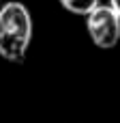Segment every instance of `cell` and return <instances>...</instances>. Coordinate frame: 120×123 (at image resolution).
Listing matches in <instances>:
<instances>
[{
	"label": "cell",
	"instance_id": "cell-3",
	"mask_svg": "<svg viewBox=\"0 0 120 123\" xmlns=\"http://www.w3.org/2000/svg\"><path fill=\"white\" fill-rule=\"evenodd\" d=\"M60 4L69 11V13H75V15H88L90 11H94L101 2L99 0H60Z\"/></svg>",
	"mask_w": 120,
	"mask_h": 123
},
{
	"label": "cell",
	"instance_id": "cell-2",
	"mask_svg": "<svg viewBox=\"0 0 120 123\" xmlns=\"http://www.w3.org/2000/svg\"><path fill=\"white\" fill-rule=\"evenodd\" d=\"M86 30L94 45L110 50L120 41V15L110 4H99L86 15Z\"/></svg>",
	"mask_w": 120,
	"mask_h": 123
},
{
	"label": "cell",
	"instance_id": "cell-1",
	"mask_svg": "<svg viewBox=\"0 0 120 123\" xmlns=\"http://www.w3.org/2000/svg\"><path fill=\"white\" fill-rule=\"evenodd\" d=\"M32 39V17L26 4L9 0L0 6V56L11 63L26 58Z\"/></svg>",
	"mask_w": 120,
	"mask_h": 123
},
{
	"label": "cell",
	"instance_id": "cell-4",
	"mask_svg": "<svg viewBox=\"0 0 120 123\" xmlns=\"http://www.w3.org/2000/svg\"><path fill=\"white\" fill-rule=\"evenodd\" d=\"M110 6H112V9L120 15V0H110Z\"/></svg>",
	"mask_w": 120,
	"mask_h": 123
},
{
	"label": "cell",
	"instance_id": "cell-5",
	"mask_svg": "<svg viewBox=\"0 0 120 123\" xmlns=\"http://www.w3.org/2000/svg\"><path fill=\"white\" fill-rule=\"evenodd\" d=\"M0 2H2V0H0Z\"/></svg>",
	"mask_w": 120,
	"mask_h": 123
}]
</instances>
